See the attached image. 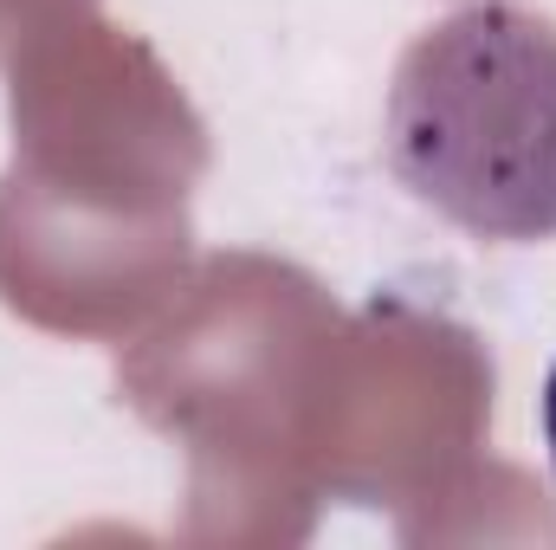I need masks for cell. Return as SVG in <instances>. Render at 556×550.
<instances>
[{
    "instance_id": "6da1fadb",
    "label": "cell",
    "mask_w": 556,
    "mask_h": 550,
    "mask_svg": "<svg viewBox=\"0 0 556 550\" xmlns=\"http://www.w3.org/2000/svg\"><path fill=\"white\" fill-rule=\"evenodd\" d=\"M389 168L472 240H556V20L472 0L427 26L389 85Z\"/></svg>"
},
{
    "instance_id": "7a4b0ae2",
    "label": "cell",
    "mask_w": 556,
    "mask_h": 550,
    "mask_svg": "<svg viewBox=\"0 0 556 550\" xmlns=\"http://www.w3.org/2000/svg\"><path fill=\"white\" fill-rule=\"evenodd\" d=\"M544 440H551V466H556V370L544 383Z\"/></svg>"
}]
</instances>
